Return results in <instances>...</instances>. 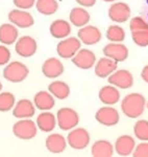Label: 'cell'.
<instances>
[{
	"label": "cell",
	"mask_w": 148,
	"mask_h": 157,
	"mask_svg": "<svg viewBox=\"0 0 148 157\" xmlns=\"http://www.w3.org/2000/svg\"><path fill=\"white\" fill-rule=\"evenodd\" d=\"M145 108V98L140 93H130L126 95L121 103L123 113L130 118L139 117Z\"/></svg>",
	"instance_id": "cell-1"
},
{
	"label": "cell",
	"mask_w": 148,
	"mask_h": 157,
	"mask_svg": "<svg viewBox=\"0 0 148 157\" xmlns=\"http://www.w3.org/2000/svg\"><path fill=\"white\" fill-rule=\"evenodd\" d=\"M28 67L22 62H9L3 69V78L11 83H21L28 77Z\"/></svg>",
	"instance_id": "cell-2"
},
{
	"label": "cell",
	"mask_w": 148,
	"mask_h": 157,
	"mask_svg": "<svg viewBox=\"0 0 148 157\" xmlns=\"http://www.w3.org/2000/svg\"><path fill=\"white\" fill-rule=\"evenodd\" d=\"M129 29L132 38L137 45L145 47L148 45V23L141 17H135L130 20Z\"/></svg>",
	"instance_id": "cell-3"
},
{
	"label": "cell",
	"mask_w": 148,
	"mask_h": 157,
	"mask_svg": "<svg viewBox=\"0 0 148 157\" xmlns=\"http://www.w3.org/2000/svg\"><path fill=\"white\" fill-rule=\"evenodd\" d=\"M13 133L17 138L22 140H29L36 137L38 133V127L36 121L31 118H22L13 126Z\"/></svg>",
	"instance_id": "cell-4"
},
{
	"label": "cell",
	"mask_w": 148,
	"mask_h": 157,
	"mask_svg": "<svg viewBox=\"0 0 148 157\" xmlns=\"http://www.w3.org/2000/svg\"><path fill=\"white\" fill-rule=\"evenodd\" d=\"M79 123V116L72 108H61L56 113V125L63 131H70Z\"/></svg>",
	"instance_id": "cell-5"
},
{
	"label": "cell",
	"mask_w": 148,
	"mask_h": 157,
	"mask_svg": "<svg viewBox=\"0 0 148 157\" xmlns=\"http://www.w3.org/2000/svg\"><path fill=\"white\" fill-rule=\"evenodd\" d=\"M90 134L84 128H74L67 136V144L74 150H82L90 144Z\"/></svg>",
	"instance_id": "cell-6"
},
{
	"label": "cell",
	"mask_w": 148,
	"mask_h": 157,
	"mask_svg": "<svg viewBox=\"0 0 148 157\" xmlns=\"http://www.w3.org/2000/svg\"><path fill=\"white\" fill-rule=\"evenodd\" d=\"M81 47V42L78 38L70 37L62 39L56 46L57 55L64 59H71Z\"/></svg>",
	"instance_id": "cell-7"
},
{
	"label": "cell",
	"mask_w": 148,
	"mask_h": 157,
	"mask_svg": "<svg viewBox=\"0 0 148 157\" xmlns=\"http://www.w3.org/2000/svg\"><path fill=\"white\" fill-rule=\"evenodd\" d=\"M9 21L19 29H29L34 24V16L26 10L15 9L9 13Z\"/></svg>",
	"instance_id": "cell-8"
},
{
	"label": "cell",
	"mask_w": 148,
	"mask_h": 157,
	"mask_svg": "<svg viewBox=\"0 0 148 157\" xmlns=\"http://www.w3.org/2000/svg\"><path fill=\"white\" fill-rule=\"evenodd\" d=\"M37 41L31 36H22L15 43V50L17 55L22 58H29L37 52Z\"/></svg>",
	"instance_id": "cell-9"
},
{
	"label": "cell",
	"mask_w": 148,
	"mask_h": 157,
	"mask_svg": "<svg viewBox=\"0 0 148 157\" xmlns=\"http://www.w3.org/2000/svg\"><path fill=\"white\" fill-rule=\"evenodd\" d=\"M72 62L80 69H90L96 63V56L94 52L87 48H80L72 57Z\"/></svg>",
	"instance_id": "cell-10"
},
{
	"label": "cell",
	"mask_w": 148,
	"mask_h": 157,
	"mask_svg": "<svg viewBox=\"0 0 148 157\" xmlns=\"http://www.w3.org/2000/svg\"><path fill=\"white\" fill-rule=\"evenodd\" d=\"M36 113V106L28 98H22L15 104L13 108V115L18 120L31 118Z\"/></svg>",
	"instance_id": "cell-11"
},
{
	"label": "cell",
	"mask_w": 148,
	"mask_h": 157,
	"mask_svg": "<svg viewBox=\"0 0 148 157\" xmlns=\"http://www.w3.org/2000/svg\"><path fill=\"white\" fill-rule=\"evenodd\" d=\"M109 83L115 87L121 88V89H127L130 88L134 84V78L132 73L127 70H115L112 75H109Z\"/></svg>",
	"instance_id": "cell-12"
},
{
	"label": "cell",
	"mask_w": 148,
	"mask_h": 157,
	"mask_svg": "<svg viewBox=\"0 0 148 157\" xmlns=\"http://www.w3.org/2000/svg\"><path fill=\"white\" fill-rule=\"evenodd\" d=\"M78 39L85 45H94L101 40V33L98 27L93 25H85L78 30Z\"/></svg>",
	"instance_id": "cell-13"
},
{
	"label": "cell",
	"mask_w": 148,
	"mask_h": 157,
	"mask_svg": "<svg viewBox=\"0 0 148 157\" xmlns=\"http://www.w3.org/2000/svg\"><path fill=\"white\" fill-rule=\"evenodd\" d=\"M95 118L101 125L111 127V126L117 125L120 117L116 109L107 106V107H102L99 110H97L96 114H95Z\"/></svg>",
	"instance_id": "cell-14"
},
{
	"label": "cell",
	"mask_w": 148,
	"mask_h": 157,
	"mask_svg": "<svg viewBox=\"0 0 148 157\" xmlns=\"http://www.w3.org/2000/svg\"><path fill=\"white\" fill-rule=\"evenodd\" d=\"M109 17L112 21L117 23H123L130 17V9L128 4L124 2L113 3L109 9Z\"/></svg>",
	"instance_id": "cell-15"
},
{
	"label": "cell",
	"mask_w": 148,
	"mask_h": 157,
	"mask_svg": "<svg viewBox=\"0 0 148 157\" xmlns=\"http://www.w3.org/2000/svg\"><path fill=\"white\" fill-rule=\"evenodd\" d=\"M103 54L105 57L116 61V62H123L128 56V49L123 44L112 42L103 47Z\"/></svg>",
	"instance_id": "cell-16"
},
{
	"label": "cell",
	"mask_w": 148,
	"mask_h": 157,
	"mask_svg": "<svg viewBox=\"0 0 148 157\" xmlns=\"http://www.w3.org/2000/svg\"><path fill=\"white\" fill-rule=\"evenodd\" d=\"M42 72L48 78H56L64 72V65L56 58H49L42 65Z\"/></svg>",
	"instance_id": "cell-17"
},
{
	"label": "cell",
	"mask_w": 148,
	"mask_h": 157,
	"mask_svg": "<svg viewBox=\"0 0 148 157\" xmlns=\"http://www.w3.org/2000/svg\"><path fill=\"white\" fill-rule=\"evenodd\" d=\"M19 38L18 27L14 24L3 23L0 25V43L4 45H12L15 44Z\"/></svg>",
	"instance_id": "cell-18"
},
{
	"label": "cell",
	"mask_w": 148,
	"mask_h": 157,
	"mask_svg": "<svg viewBox=\"0 0 148 157\" xmlns=\"http://www.w3.org/2000/svg\"><path fill=\"white\" fill-rule=\"evenodd\" d=\"M47 150L51 153L60 154L64 152L67 148V139L59 133H52L47 136L45 141Z\"/></svg>",
	"instance_id": "cell-19"
},
{
	"label": "cell",
	"mask_w": 148,
	"mask_h": 157,
	"mask_svg": "<svg viewBox=\"0 0 148 157\" xmlns=\"http://www.w3.org/2000/svg\"><path fill=\"white\" fill-rule=\"evenodd\" d=\"M37 127L43 132H51L56 127V116L49 111H42L37 116Z\"/></svg>",
	"instance_id": "cell-20"
},
{
	"label": "cell",
	"mask_w": 148,
	"mask_h": 157,
	"mask_svg": "<svg viewBox=\"0 0 148 157\" xmlns=\"http://www.w3.org/2000/svg\"><path fill=\"white\" fill-rule=\"evenodd\" d=\"M34 104L37 109L41 111H49L56 105L54 97L49 91H39L34 98Z\"/></svg>",
	"instance_id": "cell-21"
},
{
	"label": "cell",
	"mask_w": 148,
	"mask_h": 157,
	"mask_svg": "<svg viewBox=\"0 0 148 157\" xmlns=\"http://www.w3.org/2000/svg\"><path fill=\"white\" fill-rule=\"evenodd\" d=\"M118 62L105 57L95 63V73L99 78H107L117 69Z\"/></svg>",
	"instance_id": "cell-22"
},
{
	"label": "cell",
	"mask_w": 148,
	"mask_h": 157,
	"mask_svg": "<svg viewBox=\"0 0 148 157\" xmlns=\"http://www.w3.org/2000/svg\"><path fill=\"white\" fill-rule=\"evenodd\" d=\"M49 32L50 35L56 39H65L71 33V25L66 20L57 19L50 24Z\"/></svg>",
	"instance_id": "cell-23"
},
{
	"label": "cell",
	"mask_w": 148,
	"mask_h": 157,
	"mask_svg": "<svg viewBox=\"0 0 148 157\" xmlns=\"http://www.w3.org/2000/svg\"><path fill=\"white\" fill-rule=\"evenodd\" d=\"M135 148V140L129 135H122L115 143V151L120 156H128Z\"/></svg>",
	"instance_id": "cell-24"
},
{
	"label": "cell",
	"mask_w": 148,
	"mask_h": 157,
	"mask_svg": "<svg viewBox=\"0 0 148 157\" xmlns=\"http://www.w3.org/2000/svg\"><path fill=\"white\" fill-rule=\"evenodd\" d=\"M69 20L74 26L82 27L90 22V14L82 6L74 7L70 12Z\"/></svg>",
	"instance_id": "cell-25"
},
{
	"label": "cell",
	"mask_w": 148,
	"mask_h": 157,
	"mask_svg": "<svg viewBox=\"0 0 148 157\" xmlns=\"http://www.w3.org/2000/svg\"><path fill=\"white\" fill-rule=\"evenodd\" d=\"M99 100L104 105L111 106L119 102L120 93L115 86H104L99 91Z\"/></svg>",
	"instance_id": "cell-26"
},
{
	"label": "cell",
	"mask_w": 148,
	"mask_h": 157,
	"mask_svg": "<svg viewBox=\"0 0 148 157\" xmlns=\"http://www.w3.org/2000/svg\"><path fill=\"white\" fill-rule=\"evenodd\" d=\"M91 154L94 157H111L114 154V148L107 140H97L93 144Z\"/></svg>",
	"instance_id": "cell-27"
},
{
	"label": "cell",
	"mask_w": 148,
	"mask_h": 157,
	"mask_svg": "<svg viewBox=\"0 0 148 157\" xmlns=\"http://www.w3.org/2000/svg\"><path fill=\"white\" fill-rule=\"evenodd\" d=\"M48 91L56 98L65 100L70 94V87L63 81H53L48 85Z\"/></svg>",
	"instance_id": "cell-28"
},
{
	"label": "cell",
	"mask_w": 148,
	"mask_h": 157,
	"mask_svg": "<svg viewBox=\"0 0 148 157\" xmlns=\"http://www.w3.org/2000/svg\"><path fill=\"white\" fill-rule=\"evenodd\" d=\"M36 9L44 16H51L59 10V2L56 0H36Z\"/></svg>",
	"instance_id": "cell-29"
},
{
	"label": "cell",
	"mask_w": 148,
	"mask_h": 157,
	"mask_svg": "<svg viewBox=\"0 0 148 157\" xmlns=\"http://www.w3.org/2000/svg\"><path fill=\"white\" fill-rule=\"evenodd\" d=\"M16 104V98L12 92L3 91L0 92V111L1 112H7L14 108Z\"/></svg>",
	"instance_id": "cell-30"
},
{
	"label": "cell",
	"mask_w": 148,
	"mask_h": 157,
	"mask_svg": "<svg viewBox=\"0 0 148 157\" xmlns=\"http://www.w3.org/2000/svg\"><path fill=\"white\" fill-rule=\"evenodd\" d=\"M105 36L110 41L120 43L125 39V32L122 27L118 26V25H111L107 29Z\"/></svg>",
	"instance_id": "cell-31"
},
{
	"label": "cell",
	"mask_w": 148,
	"mask_h": 157,
	"mask_svg": "<svg viewBox=\"0 0 148 157\" xmlns=\"http://www.w3.org/2000/svg\"><path fill=\"white\" fill-rule=\"evenodd\" d=\"M135 135L138 139L141 140H148V121H139L136 123L134 128Z\"/></svg>",
	"instance_id": "cell-32"
},
{
	"label": "cell",
	"mask_w": 148,
	"mask_h": 157,
	"mask_svg": "<svg viewBox=\"0 0 148 157\" xmlns=\"http://www.w3.org/2000/svg\"><path fill=\"white\" fill-rule=\"evenodd\" d=\"M11 57L12 54L9 47H6V45L4 44L0 45V66L6 65L11 61Z\"/></svg>",
	"instance_id": "cell-33"
},
{
	"label": "cell",
	"mask_w": 148,
	"mask_h": 157,
	"mask_svg": "<svg viewBox=\"0 0 148 157\" xmlns=\"http://www.w3.org/2000/svg\"><path fill=\"white\" fill-rule=\"evenodd\" d=\"M13 2L17 9L21 10H29L36 4V0H13Z\"/></svg>",
	"instance_id": "cell-34"
},
{
	"label": "cell",
	"mask_w": 148,
	"mask_h": 157,
	"mask_svg": "<svg viewBox=\"0 0 148 157\" xmlns=\"http://www.w3.org/2000/svg\"><path fill=\"white\" fill-rule=\"evenodd\" d=\"M135 157H148V144H140L134 152Z\"/></svg>",
	"instance_id": "cell-35"
},
{
	"label": "cell",
	"mask_w": 148,
	"mask_h": 157,
	"mask_svg": "<svg viewBox=\"0 0 148 157\" xmlns=\"http://www.w3.org/2000/svg\"><path fill=\"white\" fill-rule=\"evenodd\" d=\"M76 2L82 7H91L96 3V0H76Z\"/></svg>",
	"instance_id": "cell-36"
},
{
	"label": "cell",
	"mask_w": 148,
	"mask_h": 157,
	"mask_svg": "<svg viewBox=\"0 0 148 157\" xmlns=\"http://www.w3.org/2000/svg\"><path fill=\"white\" fill-rule=\"evenodd\" d=\"M141 77H142L143 80L145 81V82L148 83V65L143 68V70L141 72Z\"/></svg>",
	"instance_id": "cell-37"
},
{
	"label": "cell",
	"mask_w": 148,
	"mask_h": 157,
	"mask_svg": "<svg viewBox=\"0 0 148 157\" xmlns=\"http://www.w3.org/2000/svg\"><path fill=\"white\" fill-rule=\"evenodd\" d=\"M103 1H105V2H114V1H116V0H103Z\"/></svg>",
	"instance_id": "cell-38"
},
{
	"label": "cell",
	"mask_w": 148,
	"mask_h": 157,
	"mask_svg": "<svg viewBox=\"0 0 148 157\" xmlns=\"http://www.w3.org/2000/svg\"><path fill=\"white\" fill-rule=\"evenodd\" d=\"M1 90H2V83L0 82V92H1Z\"/></svg>",
	"instance_id": "cell-39"
},
{
	"label": "cell",
	"mask_w": 148,
	"mask_h": 157,
	"mask_svg": "<svg viewBox=\"0 0 148 157\" xmlns=\"http://www.w3.org/2000/svg\"><path fill=\"white\" fill-rule=\"evenodd\" d=\"M147 108H148V103H147Z\"/></svg>",
	"instance_id": "cell-40"
}]
</instances>
